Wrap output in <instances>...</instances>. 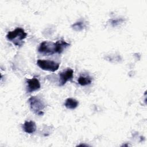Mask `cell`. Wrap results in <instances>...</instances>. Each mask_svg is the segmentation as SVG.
Returning <instances> with one entry per match:
<instances>
[{"label":"cell","instance_id":"obj_5","mask_svg":"<svg viewBox=\"0 0 147 147\" xmlns=\"http://www.w3.org/2000/svg\"><path fill=\"white\" fill-rule=\"evenodd\" d=\"M74 75V71L71 68H67L65 71L61 72L59 74L60 76V83L59 86H63L65 83L72 79Z\"/></svg>","mask_w":147,"mask_h":147},{"label":"cell","instance_id":"obj_6","mask_svg":"<svg viewBox=\"0 0 147 147\" xmlns=\"http://www.w3.org/2000/svg\"><path fill=\"white\" fill-rule=\"evenodd\" d=\"M27 83V89L28 92H32L34 91L38 90L40 88V83L39 80L37 78L28 79H26Z\"/></svg>","mask_w":147,"mask_h":147},{"label":"cell","instance_id":"obj_4","mask_svg":"<svg viewBox=\"0 0 147 147\" xmlns=\"http://www.w3.org/2000/svg\"><path fill=\"white\" fill-rule=\"evenodd\" d=\"M38 51L44 55H53L56 53L55 43L51 41H44L40 44Z\"/></svg>","mask_w":147,"mask_h":147},{"label":"cell","instance_id":"obj_11","mask_svg":"<svg viewBox=\"0 0 147 147\" xmlns=\"http://www.w3.org/2000/svg\"><path fill=\"white\" fill-rule=\"evenodd\" d=\"M72 27L76 31H80L84 29V28L85 27V25L83 22L79 21L74 24L72 25Z\"/></svg>","mask_w":147,"mask_h":147},{"label":"cell","instance_id":"obj_9","mask_svg":"<svg viewBox=\"0 0 147 147\" xmlns=\"http://www.w3.org/2000/svg\"><path fill=\"white\" fill-rule=\"evenodd\" d=\"M78 105H79V102L76 100L71 98L67 99L65 102V106L67 109H71V110L75 109V108H76Z\"/></svg>","mask_w":147,"mask_h":147},{"label":"cell","instance_id":"obj_3","mask_svg":"<svg viewBox=\"0 0 147 147\" xmlns=\"http://www.w3.org/2000/svg\"><path fill=\"white\" fill-rule=\"evenodd\" d=\"M37 64L42 69L51 72L57 71L60 66V64L59 63L47 60H38Z\"/></svg>","mask_w":147,"mask_h":147},{"label":"cell","instance_id":"obj_2","mask_svg":"<svg viewBox=\"0 0 147 147\" xmlns=\"http://www.w3.org/2000/svg\"><path fill=\"white\" fill-rule=\"evenodd\" d=\"M28 102L30 105V109L33 113L37 115H43L44 113L42 110L45 108V104L39 98L33 96H31L28 99Z\"/></svg>","mask_w":147,"mask_h":147},{"label":"cell","instance_id":"obj_7","mask_svg":"<svg viewBox=\"0 0 147 147\" xmlns=\"http://www.w3.org/2000/svg\"><path fill=\"white\" fill-rule=\"evenodd\" d=\"M55 53L60 54L66 48L69 47L70 44L63 40H60L55 42Z\"/></svg>","mask_w":147,"mask_h":147},{"label":"cell","instance_id":"obj_10","mask_svg":"<svg viewBox=\"0 0 147 147\" xmlns=\"http://www.w3.org/2000/svg\"><path fill=\"white\" fill-rule=\"evenodd\" d=\"M92 82V79L91 77L87 76H80L78 79V83L81 86H84L88 85L91 84Z\"/></svg>","mask_w":147,"mask_h":147},{"label":"cell","instance_id":"obj_8","mask_svg":"<svg viewBox=\"0 0 147 147\" xmlns=\"http://www.w3.org/2000/svg\"><path fill=\"white\" fill-rule=\"evenodd\" d=\"M23 129L25 132L27 133H33L36 131V125L34 122L30 121H26L23 126Z\"/></svg>","mask_w":147,"mask_h":147},{"label":"cell","instance_id":"obj_1","mask_svg":"<svg viewBox=\"0 0 147 147\" xmlns=\"http://www.w3.org/2000/svg\"><path fill=\"white\" fill-rule=\"evenodd\" d=\"M27 33L21 28H17L13 31H10L6 35V38L17 46H21L24 44L23 40L26 37Z\"/></svg>","mask_w":147,"mask_h":147},{"label":"cell","instance_id":"obj_12","mask_svg":"<svg viewBox=\"0 0 147 147\" xmlns=\"http://www.w3.org/2000/svg\"><path fill=\"white\" fill-rule=\"evenodd\" d=\"M121 21H122V19H118V20H113L111 21V24L113 25V26L117 25L118 24H119Z\"/></svg>","mask_w":147,"mask_h":147}]
</instances>
